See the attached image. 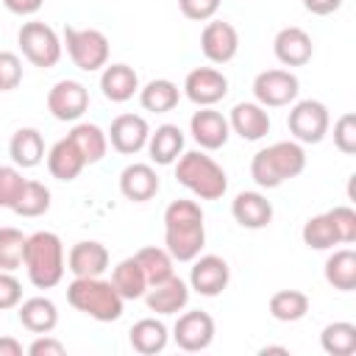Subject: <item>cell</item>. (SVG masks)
<instances>
[{"mask_svg": "<svg viewBox=\"0 0 356 356\" xmlns=\"http://www.w3.org/2000/svg\"><path fill=\"white\" fill-rule=\"evenodd\" d=\"M206 245L203 209L197 200L178 197L164 209V248L175 261H192Z\"/></svg>", "mask_w": 356, "mask_h": 356, "instance_id": "1", "label": "cell"}, {"mask_svg": "<svg viewBox=\"0 0 356 356\" xmlns=\"http://www.w3.org/2000/svg\"><path fill=\"white\" fill-rule=\"evenodd\" d=\"M306 170V150L295 139L273 142L261 150H256L250 161V178L261 189H278L284 181L298 178Z\"/></svg>", "mask_w": 356, "mask_h": 356, "instance_id": "2", "label": "cell"}, {"mask_svg": "<svg viewBox=\"0 0 356 356\" xmlns=\"http://www.w3.org/2000/svg\"><path fill=\"white\" fill-rule=\"evenodd\" d=\"M22 267L28 273V281L36 289H53L61 284L64 270H67V256H64V242L53 231H33L25 239V256Z\"/></svg>", "mask_w": 356, "mask_h": 356, "instance_id": "3", "label": "cell"}, {"mask_svg": "<svg viewBox=\"0 0 356 356\" xmlns=\"http://www.w3.org/2000/svg\"><path fill=\"white\" fill-rule=\"evenodd\" d=\"M67 300L75 312L97 320V323H114L122 317V295L114 289L111 281L103 275L89 278H72L67 286Z\"/></svg>", "mask_w": 356, "mask_h": 356, "instance_id": "4", "label": "cell"}, {"mask_svg": "<svg viewBox=\"0 0 356 356\" xmlns=\"http://www.w3.org/2000/svg\"><path fill=\"white\" fill-rule=\"evenodd\" d=\"M175 181L197 200H220L228 192L225 170L206 150H186L175 161Z\"/></svg>", "mask_w": 356, "mask_h": 356, "instance_id": "5", "label": "cell"}, {"mask_svg": "<svg viewBox=\"0 0 356 356\" xmlns=\"http://www.w3.org/2000/svg\"><path fill=\"white\" fill-rule=\"evenodd\" d=\"M61 44L67 47L70 61L83 72H97L108 64V36L97 28H75L67 25Z\"/></svg>", "mask_w": 356, "mask_h": 356, "instance_id": "6", "label": "cell"}, {"mask_svg": "<svg viewBox=\"0 0 356 356\" xmlns=\"http://www.w3.org/2000/svg\"><path fill=\"white\" fill-rule=\"evenodd\" d=\"M17 44L25 56V61H31L33 67H42V70H50L61 61V36L47 25V22H39V19H31V22H22L19 33H17Z\"/></svg>", "mask_w": 356, "mask_h": 356, "instance_id": "7", "label": "cell"}, {"mask_svg": "<svg viewBox=\"0 0 356 356\" xmlns=\"http://www.w3.org/2000/svg\"><path fill=\"white\" fill-rule=\"evenodd\" d=\"M286 128H289L295 142L317 145L331 131V114H328L325 103H320V100H312V97L295 100L289 108V117H286Z\"/></svg>", "mask_w": 356, "mask_h": 356, "instance_id": "8", "label": "cell"}, {"mask_svg": "<svg viewBox=\"0 0 356 356\" xmlns=\"http://www.w3.org/2000/svg\"><path fill=\"white\" fill-rule=\"evenodd\" d=\"M298 92H300V81L295 72L289 70H281V67H273V70H264L253 78V97L259 106L264 108H284V106H292L298 100Z\"/></svg>", "mask_w": 356, "mask_h": 356, "instance_id": "9", "label": "cell"}, {"mask_svg": "<svg viewBox=\"0 0 356 356\" xmlns=\"http://www.w3.org/2000/svg\"><path fill=\"white\" fill-rule=\"evenodd\" d=\"M89 108V89L81 81H56L47 92V111L61 122H78Z\"/></svg>", "mask_w": 356, "mask_h": 356, "instance_id": "10", "label": "cell"}, {"mask_svg": "<svg viewBox=\"0 0 356 356\" xmlns=\"http://www.w3.org/2000/svg\"><path fill=\"white\" fill-rule=\"evenodd\" d=\"M214 331H217L214 317L209 312L192 309V312L178 314V320L172 325V342L186 353H197L214 342Z\"/></svg>", "mask_w": 356, "mask_h": 356, "instance_id": "11", "label": "cell"}, {"mask_svg": "<svg viewBox=\"0 0 356 356\" xmlns=\"http://www.w3.org/2000/svg\"><path fill=\"white\" fill-rule=\"evenodd\" d=\"M231 281V267L222 256L217 253H206V256H195L192 259V270H189V289H195L203 298H217Z\"/></svg>", "mask_w": 356, "mask_h": 356, "instance_id": "12", "label": "cell"}, {"mask_svg": "<svg viewBox=\"0 0 356 356\" xmlns=\"http://www.w3.org/2000/svg\"><path fill=\"white\" fill-rule=\"evenodd\" d=\"M189 134L200 150H220L231 136V125L228 117L214 106H197V111L189 117Z\"/></svg>", "mask_w": 356, "mask_h": 356, "instance_id": "13", "label": "cell"}, {"mask_svg": "<svg viewBox=\"0 0 356 356\" xmlns=\"http://www.w3.org/2000/svg\"><path fill=\"white\" fill-rule=\"evenodd\" d=\"M108 145L122 153V156H136L139 150H145L147 136H150V125L142 114H117L106 131Z\"/></svg>", "mask_w": 356, "mask_h": 356, "instance_id": "14", "label": "cell"}, {"mask_svg": "<svg viewBox=\"0 0 356 356\" xmlns=\"http://www.w3.org/2000/svg\"><path fill=\"white\" fill-rule=\"evenodd\" d=\"M184 95L195 106H214L228 95V78L217 67H195L184 78Z\"/></svg>", "mask_w": 356, "mask_h": 356, "instance_id": "15", "label": "cell"}, {"mask_svg": "<svg viewBox=\"0 0 356 356\" xmlns=\"http://www.w3.org/2000/svg\"><path fill=\"white\" fill-rule=\"evenodd\" d=\"M200 50L211 64H228L239 53V33L225 19H209L200 31Z\"/></svg>", "mask_w": 356, "mask_h": 356, "instance_id": "16", "label": "cell"}, {"mask_svg": "<svg viewBox=\"0 0 356 356\" xmlns=\"http://www.w3.org/2000/svg\"><path fill=\"white\" fill-rule=\"evenodd\" d=\"M273 53H275V58H278L284 67H303V64H309L312 56H314V42H312V36H309L303 28L286 25V28H281V31L275 33V39H273Z\"/></svg>", "mask_w": 356, "mask_h": 356, "instance_id": "17", "label": "cell"}, {"mask_svg": "<svg viewBox=\"0 0 356 356\" xmlns=\"http://www.w3.org/2000/svg\"><path fill=\"white\" fill-rule=\"evenodd\" d=\"M228 125H231V134H236L239 139L259 142V139H264L270 134V114L256 100H242V103H236L231 108Z\"/></svg>", "mask_w": 356, "mask_h": 356, "instance_id": "18", "label": "cell"}, {"mask_svg": "<svg viewBox=\"0 0 356 356\" xmlns=\"http://www.w3.org/2000/svg\"><path fill=\"white\" fill-rule=\"evenodd\" d=\"M159 189H161V181H159V172L153 170V164L134 161L120 172V192L131 203H147L159 195Z\"/></svg>", "mask_w": 356, "mask_h": 356, "instance_id": "19", "label": "cell"}, {"mask_svg": "<svg viewBox=\"0 0 356 356\" xmlns=\"http://www.w3.org/2000/svg\"><path fill=\"white\" fill-rule=\"evenodd\" d=\"M67 270L72 273V278L103 275L108 270V248L97 239L75 242L67 253Z\"/></svg>", "mask_w": 356, "mask_h": 356, "instance_id": "20", "label": "cell"}, {"mask_svg": "<svg viewBox=\"0 0 356 356\" xmlns=\"http://www.w3.org/2000/svg\"><path fill=\"white\" fill-rule=\"evenodd\" d=\"M142 298H145L147 309L156 314H178L189 303V284L178 275H170L167 281L147 286V292Z\"/></svg>", "mask_w": 356, "mask_h": 356, "instance_id": "21", "label": "cell"}, {"mask_svg": "<svg viewBox=\"0 0 356 356\" xmlns=\"http://www.w3.org/2000/svg\"><path fill=\"white\" fill-rule=\"evenodd\" d=\"M231 214L242 228L259 231L273 222V203L261 192H239L231 200Z\"/></svg>", "mask_w": 356, "mask_h": 356, "instance_id": "22", "label": "cell"}, {"mask_svg": "<svg viewBox=\"0 0 356 356\" xmlns=\"http://www.w3.org/2000/svg\"><path fill=\"white\" fill-rule=\"evenodd\" d=\"M100 92L111 103H125L139 95V75L128 64H106L100 72Z\"/></svg>", "mask_w": 356, "mask_h": 356, "instance_id": "23", "label": "cell"}, {"mask_svg": "<svg viewBox=\"0 0 356 356\" xmlns=\"http://www.w3.org/2000/svg\"><path fill=\"white\" fill-rule=\"evenodd\" d=\"M17 317H19L22 328L31 331V334H50V331L58 325V309H56V303H53L50 298H44V295L19 300Z\"/></svg>", "mask_w": 356, "mask_h": 356, "instance_id": "24", "label": "cell"}, {"mask_svg": "<svg viewBox=\"0 0 356 356\" xmlns=\"http://www.w3.org/2000/svg\"><path fill=\"white\" fill-rule=\"evenodd\" d=\"M184 142H186L184 131H181L178 125H172V122H164V125H159L156 131H150L145 147H147L153 164L167 167V164H175V161H178V156L184 153Z\"/></svg>", "mask_w": 356, "mask_h": 356, "instance_id": "25", "label": "cell"}, {"mask_svg": "<svg viewBox=\"0 0 356 356\" xmlns=\"http://www.w3.org/2000/svg\"><path fill=\"white\" fill-rule=\"evenodd\" d=\"M128 342H131V348H134L136 353H142V356H156V353H161V350L167 348L170 331H167V325H164L161 320H156V317H142V320H136V323L131 325Z\"/></svg>", "mask_w": 356, "mask_h": 356, "instance_id": "26", "label": "cell"}, {"mask_svg": "<svg viewBox=\"0 0 356 356\" xmlns=\"http://www.w3.org/2000/svg\"><path fill=\"white\" fill-rule=\"evenodd\" d=\"M8 156L19 170H31L44 159V139L36 128H17L8 142Z\"/></svg>", "mask_w": 356, "mask_h": 356, "instance_id": "27", "label": "cell"}, {"mask_svg": "<svg viewBox=\"0 0 356 356\" xmlns=\"http://www.w3.org/2000/svg\"><path fill=\"white\" fill-rule=\"evenodd\" d=\"M86 167L83 156L78 153V147L64 136L58 139L50 150H47V170L56 181H75L81 175V170Z\"/></svg>", "mask_w": 356, "mask_h": 356, "instance_id": "28", "label": "cell"}, {"mask_svg": "<svg viewBox=\"0 0 356 356\" xmlns=\"http://www.w3.org/2000/svg\"><path fill=\"white\" fill-rule=\"evenodd\" d=\"M67 139L78 147V153L83 156L86 164H97L108 150V136L95 122H75L72 131L67 134Z\"/></svg>", "mask_w": 356, "mask_h": 356, "instance_id": "29", "label": "cell"}, {"mask_svg": "<svg viewBox=\"0 0 356 356\" xmlns=\"http://www.w3.org/2000/svg\"><path fill=\"white\" fill-rule=\"evenodd\" d=\"M178 100H181V89L170 78H153L145 86H139V103L145 111L167 114L178 106Z\"/></svg>", "mask_w": 356, "mask_h": 356, "instance_id": "30", "label": "cell"}, {"mask_svg": "<svg viewBox=\"0 0 356 356\" xmlns=\"http://www.w3.org/2000/svg\"><path fill=\"white\" fill-rule=\"evenodd\" d=\"M323 275H325V281H328L334 289H339V292H353V289H356V250H350V248L334 250V253L325 259Z\"/></svg>", "mask_w": 356, "mask_h": 356, "instance_id": "31", "label": "cell"}, {"mask_svg": "<svg viewBox=\"0 0 356 356\" xmlns=\"http://www.w3.org/2000/svg\"><path fill=\"white\" fill-rule=\"evenodd\" d=\"M111 284L122 295V300H136L147 292V278H145V273L134 256L117 261V267L111 270Z\"/></svg>", "mask_w": 356, "mask_h": 356, "instance_id": "32", "label": "cell"}, {"mask_svg": "<svg viewBox=\"0 0 356 356\" xmlns=\"http://www.w3.org/2000/svg\"><path fill=\"white\" fill-rule=\"evenodd\" d=\"M270 317L278 323H298L309 312V295L300 289H278L270 295Z\"/></svg>", "mask_w": 356, "mask_h": 356, "instance_id": "33", "label": "cell"}, {"mask_svg": "<svg viewBox=\"0 0 356 356\" xmlns=\"http://www.w3.org/2000/svg\"><path fill=\"white\" fill-rule=\"evenodd\" d=\"M134 259L139 261V267H142V273H145V278H147V286L161 284V281H167L170 275H175V270H172L175 259L167 253V248L147 245V248H139V250L134 253Z\"/></svg>", "mask_w": 356, "mask_h": 356, "instance_id": "34", "label": "cell"}, {"mask_svg": "<svg viewBox=\"0 0 356 356\" xmlns=\"http://www.w3.org/2000/svg\"><path fill=\"white\" fill-rule=\"evenodd\" d=\"M320 345L328 356H353L356 353V325L348 320L328 323L320 331Z\"/></svg>", "mask_w": 356, "mask_h": 356, "instance_id": "35", "label": "cell"}, {"mask_svg": "<svg viewBox=\"0 0 356 356\" xmlns=\"http://www.w3.org/2000/svg\"><path fill=\"white\" fill-rule=\"evenodd\" d=\"M300 239H303V245L312 248V250H331L334 245H339L328 211L309 217V220L303 222V228H300Z\"/></svg>", "mask_w": 356, "mask_h": 356, "instance_id": "36", "label": "cell"}, {"mask_svg": "<svg viewBox=\"0 0 356 356\" xmlns=\"http://www.w3.org/2000/svg\"><path fill=\"white\" fill-rule=\"evenodd\" d=\"M47 209H50V189L42 181H25L11 211L19 217H42Z\"/></svg>", "mask_w": 356, "mask_h": 356, "instance_id": "37", "label": "cell"}, {"mask_svg": "<svg viewBox=\"0 0 356 356\" xmlns=\"http://www.w3.org/2000/svg\"><path fill=\"white\" fill-rule=\"evenodd\" d=\"M25 234L19 228H0V270L14 273L17 267H22V256H25Z\"/></svg>", "mask_w": 356, "mask_h": 356, "instance_id": "38", "label": "cell"}, {"mask_svg": "<svg viewBox=\"0 0 356 356\" xmlns=\"http://www.w3.org/2000/svg\"><path fill=\"white\" fill-rule=\"evenodd\" d=\"M25 181L28 178H22V170L17 164H0V209H14Z\"/></svg>", "mask_w": 356, "mask_h": 356, "instance_id": "39", "label": "cell"}, {"mask_svg": "<svg viewBox=\"0 0 356 356\" xmlns=\"http://www.w3.org/2000/svg\"><path fill=\"white\" fill-rule=\"evenodd\" d=\"M334 147L345 156L356 153V114L353 111H345L334 122Z\"/></svg>", "mask_w": 356, "mask_h": 356, "instance_id": "40", "label": "cell"}, {"mask_svg": "<svg viewBox=\"0 0 356 356\" xmlns=\"http://www.w3.org/2000/svg\"><path fill=\"white\" fill-rule=\"evenodd\" d=\"M328 217L334 222V231H337L339 245L356 242V211L350 206H334V209H328Z\"/></svg>", "mask_w": 356, "mask_h": 356, "instance_id": "41", "label": "cell"}, {"mask_svg": "<svg viewBox=\"0 0 356 356\" xmlns=\"http://www.w3.org/2000/svg\"><path fill=\"white\" fill-rule=\"evenodd\" d=\"M22 83V58L11 50H0V92H14Z\"/></svg>", "mask_w": 356, "mask_h": 356, "instance_id": "42", "label": "cell"}, {"mask_svg": "<svg viewBox=\"0 0 356 356\" xmlns=\"http://www.w3.org/2000/svg\"><path fill=\"white\" fill-rule=\"evenodd\" d=\"M178 8L192 22H209L220 11V0H178Z\"/></svg>", "mask_w": 356, "mask_h": 356, "instance_id": "43", "label": "cell"}, {"mask_svg": "<svg viewBox=\"0 0 356 356\" xmlns=\"http://www.w3.org/2000/svg\"><path fill=\"white\" fill-rule=\"evenodd\" d=\"M22 300V284L17 281L14 273L0 270V312L6 309H17Z\"/></svg>", "mask_w": 356, "mask_h": 356, "instance_id": "44", "label": "cell"}, {"mask_svg": "<svg viewBox=\"0 0 356 356\" xmlns=\"http://www.w3.org/2000/svg\"><path fill=\"white\" fill-rule=\"evenodd\" d=\"M28 353L31 356H64L67 348L53 334H36V339L28 345Z\"/></svg>", "mask_w": 356, "mask_h": 356, "instance_id": "45", "label": "cell"}, {"mask_svg": "<svg viewBox=\"0 0 356 356\" xmlns=\"http://www.w3.org/2000/svg\"><path fill=\"white\" fill-rule=\"evenodd\" d=\"M303 8L314 17H328L342 8V0H303Z\"/></svg>", "mask_w": 356, "mask_h": 356, "instance_id": "46", "label": "cell"}, {"mask_svg": "<svg viewBox=\"0 0 356 356\" xmlns=\"http://www.w3.org/2000/svg\"><path fill=\"white\" fill-rule=\"evenodd\" d=\"M44 0H3V6L11 11V14H19V17H31L42 8Z\"/></svg>", "mask_w": 356, "mask_h": 356, "instance_id": "47", "label": "cell"}, {"mask_svg": "<svg viewBox=\"0 0 356 356\" xmlns=\"http://www.w3.org/2000/svg\"><path fill=\"white\" fill-rule=\"evenodd\" d=\"M0 356H22V342L14 337H0Z\"/></svg>", "mask_w": 356, "mask_h": 356, "instance_id": "48", "label": "cell"}, {"mask_svg": "<svg viewBox=\"0 0 356 356\" xmlns=\"http://www.w3.org/2000/svg\"><path fill=\"white\" fill-rule=\"evenodd\" d=\"M259 353H261V356H267V353H284V356H289V350L281 348V345H267V348H261Z\"/></svg>", "mask_w": 356, "mask_h": 356, "instance_id": "49", "label": "cell"}]
</instances>
